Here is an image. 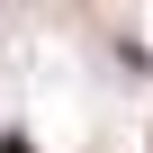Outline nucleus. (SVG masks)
I'll return each mask as SVG.
<instances>
[{"instance_id":"f257e3e1","label":"nucleus","mask_w":153,"mask_h":153,"mask_svg":"<svg viewBox=\"0 0 153 153\" xmlns=\"http://www.w3.org/2000/svg\"><path fill=\"white\" fill-rule=\"evenodd\" d=\"M0 153H36V144H27V135H0Z\"/></svg>"}]
</instances>
